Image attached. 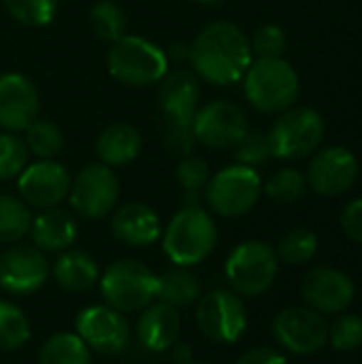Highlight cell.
I'll list each match as a JSON object with an SVG mask.
<instances>
[{
  "instance_id": "6da1fadb",
  "label": "cell",
  "mask_w": 362,
  "mask_h": 364,
  "mask_svg": "<svg viewBox=\"0 0 362 364\" xmlns=\"http://www.w3.org/2000/svg\"><path fill=\"white\" fill-rule=\"evenodd\" d=\"M192 73L215 87H228L243 79L254 53L250 38L233 21H211L190 43Z\"/></svg>"
},
{
  "instance_id": "7a4b0ae2",
  "label": "cell",
  "mask_w": 362,
  "mask_h": 364,
  "mask_svg": "<svg viewBox=\"0 0 362 364\" xmlns=\"http://www.w3.org/2000/svg\"><path fill=\"white\" fill-rule=\"evenodd\" d=\"M218 245V224L203 207H181L162 228V250L175 267L205 262Z\"/></svg>"
},
{
  "instance_id": "3957f363",
  "label": "cell",
  "mask_w": 362,
  "mask_h": 364,
  "mask_svg": "<svg viewBox=\"0 0 362 364\" xmlns=\"http://www.w3.org/2000/svg\"><path fill=\"white\" fill-rule=\"evenodd\" d=\"M243 94L260 113H284L301 94V79L284 58H258L243 75Z\"/></svg>"
},
{
  "instance_id": "277c9868",
  "label": "cell",
  "mask_w": 362,
  "mask_h": 364,
  "mask_svg": "<svg viewBox=\"0 0 362 364\" xmlns=\"http://www.w3.org/2000/svg\"><path fill=\"white\" fill-rule=\"evenodd\" d=\"M109 75L130 87L156 85L169 73L166 51L139 34H124L111 43L107 53Z\"/></svg>"
},
{
  "instance_id": "5b68a950",
  "label": "cell",
  "mask_w": 362,
  "mask_h": 364,
  "mask_svg": "<svg viewBox=\"0 0 362 364\" xmlns=\"http://www.w3.org/2000/svg\"><path fill=\"white\" fill-rule=\"evenodd\" d=\"M98 288L105 305L119 314H139L156 301L158 275L139 260L122 258L100 273Z\"/></svg>"
},
{
  "instance_id": "8992f818",
  "label": "cell",
  "mask_w": 362,
  "mask_h": 364,
  "mask_svg": "<svg viewBox=\"0 0 362 364\" xmlns=\"http://www.w3.org/2000/svg\"><path fill=\"white\" fill-rule=\"evenodd\" d=\"M280 273V258L275 247L265 241L250 239L239 243L226 258L224 275L233 292L245 299L265 294Z\"/></svg>"
},
{
  "instance_id": "52a82bcc",
  "label": "cell",
  "mask_w": 362,
  "mask_h": 364,
  "mask_svg": "<svg viewBox=\"0 0 362 364\" xmlns=\"http://www.w3.org/2000/svg\"><path fill=\"white\" fill-rule=\"evenodd\" d=\"M262 196V179L256 168L230 164L211 175L205 188L209 209L222 218H241L250 213Z\"/></svg>"
},
{
  "instance_id": "ba28073f",
  "label": "cell",
  "mask_w": 362,
  "mask_h": 364,
  "mask_svg": "<svg viewBox=\"0 0 362 364\" xmlns=\"http://www.w3.org/2000/svg\"><path fill=\"white\" fill-rule=\"evenodd\" d=\"M271 156L280 160H301L318 149L324 139V119L312 107H290L280 113L267 132Z\"/></svg>"
},
{
  "instance_id": "9c48e42d",
  "label": "cell",
  "mask_w": 362,
  "mask_h": 364,
  "mask_svg": "<svg viewBox=\"0 0 362 364\" xmlns=\"http://www.w3.org/2000/svg\"><path fill=\"white\" fill-rule=\"evenodd\" d=\"M70 209L83 220H102L111 215L119 203V179L115 168L92 162L85 164L70 181Z\"/></svg>"
},
{
  "instance_id": "30bf717a",
  "label": "cell",
  "mask_w": 362,
  "mask_h": 364,
  "mask_svg": "<svg viewBox=\"0 0 362 364\" xmlns=\"http://www.w3.org/2000/svg\"><path fill=\"white\" fill-rule=\"evenodd\" d=\"M196 324L201 333L218 346L237 343L247 328L245 303L237 292L224 288L201 294L196 303Z\"/></svg>"
},
{
  "instance_id": "8fae6325",
  "label": "cell",
  "mask_w": 362,
  "mask_h": 364,
  "mask_svg": "<svg viewBox=\"0 0 362 364\" xmlns=\"http://www.w3.org/2000/svg\"><path fill=\"white\" fill-rule=\"evenodd\" d=\"M192 132L196 143L209 149H235L250 132V124L239 105L218 98L198 107L192 119Z\"/></svg>"
},
{
  "instance_id": "7c38bea8",
  "label": "cell",
  "mask_w": 362,
  "mask_h": 364,
  "mask_svg": "<svg viewBox=\"0 0 362 364\" xmlns=\"http://www.w3.org/2000/svg\"><path fill=\"white\" fill-rule=\"evenodd\" d=\"M277 346L297 356H312L329 343V324L322 314L309 307H288L273 320Z\"/></svg>"
},
{
  "instance_id": "4fadbf2b",
  "label": "cell",
  "mask_w": 362,
  "mask_h": 364,
  "mask_svg": "<svg viewBox=\"0 0 362 364\" xmlns=\"http://www.w3.org/2000/svg\"><path fill=\"white\" fill-rule=\"evenodd\" d=\"M51 275V264L34 245L13 243L0 254V288L11 296L38 292Z\"/></svg>"
},
{
  "instance_id": "5bb4252c",
  "label": "cell",
  "mask_w": 362,
  "mask_h": 364,
  "mask_svg": "<svg viewBox=\"0 0 362 364\" xmlns=\"http://www.w3.org/2000/svg\"><path fill=\"white\" fill-rule=\"evenodd\" d=\"M75 333L96 354L117 356L130 343V326L124 314L109 305H92L75 318Z\"/></svg>"
},
{
  "instance_id": "9a60e30c",
  "label": "cell",
  "mask_w": 362,
  "mask_h": 364,
  "mask_svg": "<svg viewBox=\"0 0 362 364\" xmlns=\"http://www.w3.org/2000/svg\"><path fill=\"white\" fill-rule=\"evenodd\" d=\"M70 173L58 160H36L17 177L19 198L32 209H53L68 198Z\"/></svg>"
},
{
  "instance_id": "2e32d148",
  "label": "cell",
  "mask_w": 362,
  "mask_h": 364,
  "mask_svg": "<svg viewBox=\"0 0 362 364\" xmlns=\"http://www.w3.org/2000/svg\"><path fill=\"white\" fill-rule=\"evenodd\" d=\"M356 294L350 275L333 267L312 269L301 282V296L305 305L318 314H344Z\"/></svg>"
},
{
  "instance_id": "e0dca14e",
  "label": "cell",
  "mask_w": 362,
  "mask_h": 364,
  "mask_svg": "<svg viewBox=\"0 0 362 364\" xmlns=\"http://www.w3.org/2000/svg\"><path fill=\"white\" fill-rule=\"evenodd\" d=\"M307 188L320 196L346 194L358 179V160L348 147H329L314 156L307 168Z\"/></svg>"
},
{
  "instance_id": "ac0fdd59",
  "label": "cell",
  "mask_w": 362,
  "mask_h": 364,
  "mask_svg": "<svg viewBox=\"0 0 362 364\" xmlns=\"http://www.w3.org/2000/svg\"><path fill=\"white\" fill-rule=\"evenodd\" d=\"M38 90L26 75H0V128L4 132H23L38 117Z\"/></svg>"
},
{
  "instance_id": "d6986e66",
  "label": "cell",
  "mask_w": 362,
  "mask_h": 364,
  "mask_svg": "<svg viewBox=\"0 0 362 364\" xmlns=\"http://www.w3.org/2000/svg\"><path fill=\"white\" fill-rule=\"evenodd\" d=\"M158 105L166 122L192 124L201 107V79L188 68H169L158 81Z\"/></svg>"
},
{
  "instance_id": "ffe728a7",
  "label": "cell",
  "mask_w": 362,
  "mask_h": 364,
  "mask_svg": "<svg viewBox=\"0 0 362 364\" xmlns=\"http://www.w3.org/2000/svg\"><path fill=\"white\" fill-rule=\"evenodd\" d=\"M113 237L128 247H149L162 237V224L156 209L145 203H126L111 215Z\"/></svg>"
},
{
  "instance_id": "44dd1931",
  "label": "cell",
  "mask_w": 362,
  "mask_h": 364,
  "mask_svg": "<svg viewBox=\"0 0 362 364\" xmlns=\"http://www.w3.org/2000/svg\"><path fill=\"white\" fill-rule=\"evenodd\" d=\"M181 333V318L179 309L164 305L160 301H154L145 309L139 311L137 320V337L139 343L151 352V354H164L169 352Z\"/></svg>"
},
{
  "instance_id": "7402d4cb",
  "label": "cell",
  "mask_w": 362,
  "mask_h": 364,
  "mask_svg": "<svg viewBox=\"0 0 362 364\" xmlns=\"http://www.w3.org/2000/svg\"><path fill=\"white\" fill-rule=\"evenodd\" d=\"M30 239L34 247L45 254H60L70 250L77 241V222L64 209H43L41 213L32 215L30 224Z\"/></svg>"
},
{
  "instance_id": "603a6c76",
  "label": "cell",
  "mask_w": 362,
  "mask_h": 364,
  "mask_svg": "<svg viewBox=\"0 0 362 364\" xmlns=\"http://www.w3.org/2000/svg\"><path fill=\"white\" fill-rule=\"evenodd\" d=\"M141 145H143L141 132L132 124L115 122L98 134L96 156H98V162L111 168H119L139 158Z\"/></svg>"
},
{
  "instance_id": "cb8c5ba5",
  "label": "cell",
  "mask_w": 362,
  "mask_h": 364,
  "mask_svg": "<svg viewBox=\"0 0 362 364\" xmlns=\"http://www.w3.org/2000/svg\"><path fill=\"white\" fill-rule=\"evenodd\" d=\"M51 275L62 290L79 294V292L92 290L98 284L100 269H98V262L87 252L70 247L58 254L51 267Z\"/></svg>"
},
{
  "instance_id": "d4e9b609",
  "label": "cell",
  "mask_w": 362,
  "mask_h": 364,
  "mask_svg": "<svg viewBox=\"0 0 362 364\" xmlns=\"http://www.w3.org/2000/svg\"><path fill=\"white\" fill-rule=\"evenodd\" d=\"M201 294H203V286L190 269L175 267V269L158 275L156 301H160L164 305L183 309V307L196 305Z\"/></svg>"
},
{
  "instance_id": "484cf974",
  "label": "cell",
  "mask_w": 362,
  "mask_h": 364,
  "mask_svg": "<svg viewBox=\"0 0 362 364\" xmlns=\"http://www.w3.org/2000/svg\"><path fill=\"white\" fill-rule=\"evenodd\" d=\"M38 364H92V350L77 333H55L41 346Z\"/></svg>"
},
{
  "instance_id": "4316f807",
  "label": "cell",
  "mask_w": 362,
  "mask_h": 364,
  "mask_svg": "<svg viewBox=\"0 0 362 364\" xmlns=\"http://www.w3.org/2000/svg\"><path fill=\"white\" fill-rule=\"evenodd\" d=\"M30 224H32L30 207L19 196L0 192V243L6 245L19 243L30 232Z\"/></svg>"
},
{
  "instance_id": "83f0119b",
  "label": "cell",
  "mask_w": 362,
  "mask_h": 364,
  "mask_svg": "<svg viewBox=\"0 0 362 364\" xmlns=\"http://www.w3.org/2000/svg\"><path fill=\"white\" fill-rule=\"evenodd\" d=\"M23 141L30 156H36V160H55L64 149V134L60 126L49 119L36 117L23 130Z\"/></svg>"
},
{
  "instance_id": "f1b7e54d",
  "label": "cell",
  "mask_w": 362,
  "mask_h": 364,
  "mask_svg": "<svg viewBox=\"0 0 362 364\" xmlns=\"http://www.w3.org/2000/svg\"><path fill=\"white\" fill-rule=\"evenodd\" d=\"M90 28L96 34V38L105 41V43H115L117 38H122L126 34V13L119 4H115L113 0H98L92 4L90 9Z\"/></svg>"
},
{
  "instance_id": "f546056e",
  "label": "cell",
  "mask_w": 362,
  "mask_h": 364,
  "mask_svg": "<svg viewBox=\"0 0 362 364\" xmlns=\"http://www.w3.org/2000/svg\"><path fill=\"white\" fill-rule=\"evenodd\" d=\"M30 339V322L23 309L0 299V352H15Z\"/></svg>"
},
{
  "instance_id": "4dcf8cb0",
  "label": "cell",
  "mask_w": 362,
  "mask_h": 364,
  "mask_svg": "<svg viewBox=\"0 0 362 364\" xmlns=\"http://www.w3.org/2000/svg\"><path fill=\"white\" fill-rule=\"evenodd\" d=\"M275 254L284 264L290 267L305 264L314 260V256L318 254V237L307 228H292L280 239Z\"/></svg>"
},
{
  "instance_id": "1f68e13d",
  "label": "cell",
  "mask_w": 362,
  "mask_h": 364,
  "mask_svg": "<svg viewBox=\"0 0 362 364\" xmlns=\"http://www.w3.org/2000/svg\"><path fill=\"white\" fill-rule=\"evenodd\" d=\"M30 151L19 132H0V181H11L30 164Z\"/></svg>"
},
{
  "instance_id": "d6a6232c",
  "label": "cell",
  "mask_w": 362,
  "mask_h": 364,
  "mask_svg": "<svg viewBox=\"0 0 362 364\" xmlns=\"http://www.w3.org/2000/svg\"><path fill=\"white\" fill-rule=\"evenodd\" d=\"M4 6L15 21L28 28H43L58 13V0H4Z\"/></svg>"
},
{
  "instance_id": "836d02e7",
  "label": "cell",
  "mask_w": 362,
  "mask_h": 364,
  "mask_svg": "<svg viewBox=\"0 0 362 364\" xmlns=\"http://www.w3.org/2000/svg\"><path fill=\"white\" fill-rule=\"evenodd\" d=\"M307 190V179L299 168H282L262 183V192L277 203H297Z\"/></svg>"
},
{
  "instance_id": "e575fe53",
  "label": "cell",
  "mask_w": 362,
  "mask_h": 364,
  "mask_svg": "<svg viewBox=\"0 0 362 364\" xmlns=\"http://www.w3.org/2000/svg\"><path fill=\"white\" fill-rule=\"evenodd\" d=\"M329 343L337 352H354L362 346V318L356 314H339L329 326Z\"/></svg>"
},
{
  "instance_id": "d590c367",
  "label": "cell",
  "mask_w": 362,
  "mask_h": 364,
  "mask_svg": "<svg viewBox=\"0 0 362 364\" xmlns=\"http://www.w3.org/2000/svg\"><path fill=\"white\" fill-rule=\"evenodd\" d=\"M233 151H235L237 164H243V166H250V168L262 166L269 158H273L267 134L258 132V130H250Z\"/></svg>"
},
{
  "instance_id": "8d00e7d4",
  "label": "cell",
  "mask_w": 362,
  "mask_h": 364,
  "mask_svg": "<svg viewBox=\"0 0 362 364\" xmlns=\"http://www.w3.org/2000/svg\"><path fill=\"white\" fill-rule=\"evenodd\" d=\"M175 175H177V181L183 188V192H203L211 179V168H209L207 160L190 154L179 160Z\"/></svg>"
},
{
  "instance_id": "74e56055",
  "label": "cell",
  "mask_w": 362,
  "mask_h": 364,
  "mask_svg": "<svg viewBox=\"0 0 362 364\" xmlns=\"http://www.w3.org/2000/svg\"><path fill=\"white\" fill-rule=\"evenodd\" d=\"M286 45H288L286 32L275 23L260 26L250 41L252 53H256L258 58H284Z\"/></svg>"
},
{
  "instance_id": "f35d334b",
  "label": "cell",
  "mask_w": 362,
  "mask_h": 364,
  "mask_svg": "<svg viewBox=\"0 0 362 364\" xmlns=\"http://www.w3.org/2000/svg\"><path fill=\"white\" fill-rule=\"evenodd\" d=\"M164 145L173 156H179V158L190 156L194 151V145H196L192 124H188V122H166Z\"/></svg>"
},
{
  "instance_id": "ab89813d",
  "label": "cell",
  "mask_w": 362,
  "mask_h": 364,
  "mask_svg": "<svg viewBox=\"0 0 362 364\" xmlns=\"http://www.w3.org/2000/svg\"><path fill=\"white\" fill-rule=\"evenodd\" d=\"M341 230L348 239L362 245V198L350 200L341 211Z\"/></svg>"
},
{
  "instance_id": "60d3db41",
  "label": "cell",
  "mask_w": 362,
  "mask_h": 364,
  "mask_svg": "<svg viewBox=\"0 0 362 364\" xmlns=\"http://www.w3.org/2000/svg\"><path fill=\"white\" fill-rule=\"evenodd\" d=\"M237 364H288L286 356L280 350L273 348H254L245 352Z\"/></svg>"
},
{
  "instance_id": "b9f144b4",
  "label": "cell",
  "mask_w": 362,
  "mask_h": 364,
  "mask_svg": "<svg viewBox=\"0 0 362 364\" xmlns=\"http://www.w3.org/2000/svg\"><path fill=\"white\" fill-rule=\"evenodd\" d=\"M188 55H190V45H186V43H173V45L169 47V51H166L169 62H171V60H175V62H186Z\"/></svg>"
},
{
  "instance_id": "7bdbcfd3",
  "label": "cell",
  "mask_w": 362,
  "mask_h": 364,
  "mask_svg": "<svg viewBox=\"0 0 362 364\" xmlns=\"http://www.w3.org/2000/svg\"><path fill=\"white\" fill-rule=\"evenodd\" d=\"M171 350H173V360H175L177 364H186L192 360V348H190V346L175 343Z\"/></svg>"
},
{
  "instance_id": "ee69618b",
  "label": "cell",
  "mask_w": 362,
  "mask_h": 364,
  "mask_svg": "<svg viewBox=\"0 0 362 364\" xmlns=\"http://www.w3.org/2000/svg\"><path fill=\"white\" fill-rule=\"evenodd\" d=\"M196 2H201V4H220L224 0H196Z\"/></svg>"
},
{
  "instance_id": "f6af8a7d",
  "label": "cell",
  "mask_w": 362,
  "mask_h": 364,
  "mask_svg": "<svg viewBox=\"0 0 362 364\" xmlns=\"http://www.w3.org/2000/svg\"><path fill=\"white\" fill-rule=\"evenodd\" d=\"M186 364H207V363H201V360H190V363Z\"/></svg>"
}]
</instances>
